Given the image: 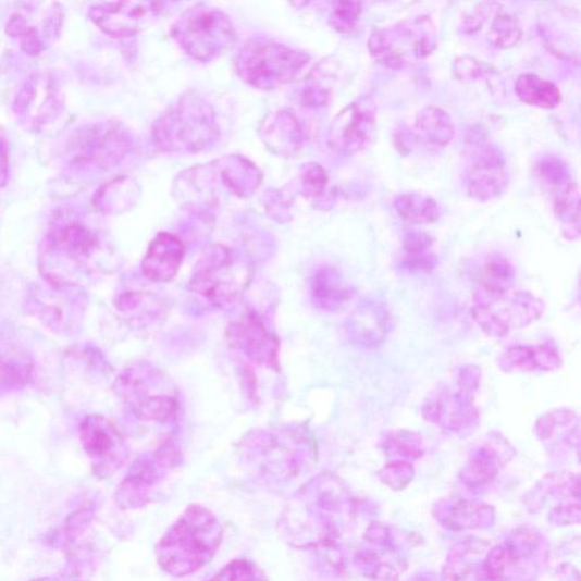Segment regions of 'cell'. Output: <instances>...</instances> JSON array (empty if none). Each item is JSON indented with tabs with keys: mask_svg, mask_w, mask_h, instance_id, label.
Listing matches in <instances>:
<instances>
[{
	"mask_svg": "<svg viewBox=\"0 0 581 581\" xmlns=\"http://www.w3.org/2000/svg\"><path fill=\"white\" fill-rule=\"evenodd\" d=\"M223 537V524L214 512L202 506H190L158 542V566L173 577L193 574L213 561Z\"/></svg>",
	"mask_w": 581,
	"mask_h": 581,
	"instance_id": "6da1fadb",
	"label": "cell"
},
{
	"mask_svg": "<svg viewBox=\"0 0 581 581\" xmlns=\"http://www.w3.org/2000/svg\"><path fill=\"white\" fill-rule=\"evenodd\" d=\"M152 136L164 151L197 153L217 143L220 127L210 104L189 92L156 121Z\"/></svg>",
	"mask_w": 581,
	"mask_h": 581,
	"instance_id": "7a4b0ae2",
	"label": "cell"
},
{
	"mask_svg": "<svg viewBox=\"0 0 581 581\" xmlns=\"http://www.w3.org/2000/svg\"><path fill=\"white\" fill-rule=\"evenodd\" d=\"M115 390L139 420L169 424L180 411L178 392L162 368L148 361L131 364L119 376Z\"/></svg>",
	"mask_w": 581,
	"mask_h": 581,
	"instance_id": "3957f363",
	"label": "cell"
},
{
	"mask_svg": "<svg viewBox=\"0 0 581 581\" xmlns=\"http://www.w3.org/2000/svg\"><path fill=\"white\" fill-rule=\"evenodd\" d=\"M472 317L489 336L502 338L537 322L545 311L542 299L512 287L478 285L472 297Z\"/></svg>",
	"mask_w": 581,
	"mask_h": 581,
	"instance_id": "277c9868",
	"label": "cell"
},
{
	"mask_svg": "<svg viewBox=\"0 0 581 581\" xmlns=\"http://www.w3.org/2000/svg\"><path fill=\"white\" fill-rule=\"evenodd\" d=\"M250 271L249 263H242L226 247L210 246L196 262L189 288L211 306L227 309L243 298Z\"/></svg>",
	"mask_w": 581,
	"mask_h": 581,
	"instance_id": "5b68a950",
	"label": "cell"
},
{
	"mask_svg": "<svg viewBox=\"0 0 581 581\" xmlns=\"http://www.w3.org/2000/svg\"><path fill=\"white\" fill-rule=\"evenodd\" d=\"M436 45V26L429 15L383 26L368 39L372 58L394 71H403L416 60L430 58Z\"/></svg>",
	"mask_w": 581,
	"mask_h": 581,
	"instance_id": "8992f818",
	"label": "cell"
},
{
	"mask_svg": "<svg viewBox=\"0 0 581 581\" xmlns=\"http://www.w3.org/2000/svg\"><path fill=\"white\" fill-rule=\"evenodd\" d=\"M308 62L302 51L272 41H250L237 51L235 67L246 84L273 90L294 82Z\"/></svg>",
	"mask_w": 581,
	"mask_h": 581,
	"instance_id": "52a82bcc",
	"label": "cell"
},
{
	"mask_svg": "<svg viewBox=\"0 0 581 581\" xmlns=\"http://www.w3.org/2000/svg\"><path fill=\"white\" fill-rule=\"evenodd\" d=\"M172 37L188 57L208 63L233 46L235 29L224 12L198 4L178 17L172 26Z\"/></svg>",
	"mask_w": 581,
	"mask_h": 581,
	"instance_id": "ba28073f",
	"label": "cell"
},
{
	"mask_svg": "<svg viewBox=\"0 0 581 581\" xmlns=\"http://www.w3.org/2000/svg\"><path fill=\"white\" fill-rule=\"evenodd\" d=\"M472 164L467 172L468 196L480 202L499 198L509 186V172L504 152L491 144L483 129H474L468 143Z\"/></svg>",
	"mask_w": 581,
	"mask_h": 581,
	"instance_id": "9c48e42d",
	"label": "cell"
},
{
	"mask_svg": "<svg viewBox=\"0 0 581 581\" xmlns=\"http://www.w3.org/2000/svg\"><path fill=\"white\" fill-rule=\"evenodd\" d=\"M181 459L176 445L164 440L154 452L136 461L118 489L116 500L124 509H139L149 504L153 490Z\"/></svg>",
	"mask_w": 581,
	"mask_h": 581,
	"instance_id": "30bf717a",
	"label": "cell"
},
{
	"mask_svg": "<svg viewBox=\"0 0 581 581\" xmlns=\"http://www.w3.org/2000/svg\"><path fill=\"white\" fill-rule=\"evenodd\" d=\"M477 392L456 383V387L436 390L422 405L421 417L447 434L469 436L480 428L481 412Z\"/></svg>",
	"mask_w": 581,
	"mask_h": 581,
	"instance_id": "8fae6325",
	"label": "cell"
},
{
	"mask_svg": "<svg viewBox=\"0 0 581 581\" xmlns=\"http://www.w3.org/2000/svg\"><path fill=\"white\" fill-rule=\"evenodd\" d=\"M378 106L371 95H362L343 109L331 124L330 147L353 156L371 143L376 129Z\"/></svg>",
	"mask_w": 581,
	"mask_h": 581,
	"instance_id": "7c38bea8",
	"label": "cell"
},
{
	"mask_svg": "<svg viewBox=\"0 0 581 581\" xmlns=\"http://www.w3.org/2000/svg\"><path fill=\"white\" fill-rule=\"evenodd\" d=\"M225 336L231 348L240 351L252 362L280 371L279 338L256 312L249 310L239 321L231 323Z\"/></svg>",
	"mask_w": 581,
	"mask_h": 581,
	"instance_id": "4fadbf2b",
	"label": "cell"
},
{
	"mask_svg": "<svg viewBox=\"0 0 581 581\" xmlns=\"http://www.w3.org/2000/svg\"><path fill=\"white\" fill-rule=\"evenodd\" d=\"M515 456V447L508 438L497 432L489 433L471 448L459 479L469 489H483L494 482L500 469Z\"/></svg>",
	"mask_w": 581,
	"mask_h": 581,
	"instance_id": "5bb4252c",
	"label": "cell"
},
{
	"mask_svg": "<svg viewBox=\"0 0 581 581\" xmlns=\"http://www.w3.org/2000/svg\"><path fill=\"white\" fill-rule=\"evenodd\" d=\"M82 443L87 455L97 461L100 473H113L125 457V438L115 422L101 415L88 416L81 427Z\"/></svg>",
	"mask_w": 581,
	"mask_h": 581,
	"instance_id": "9a60e30c",
	"label": "cell"
},
{
	"mask_svg": "<svg viewBox=\"0 0 581 581\" xmlns=\"http://www.w3.org/2000/svg\"><path fill=\"white\" fill-rule=\"evenodd\" d=\"M162 7L154 2L99 4L90 9L89 16L106 35L124 39L144 32L161 14Z\"/></svg>",
	"mask_w": 581,
	"mask_h": 581,
	"instance_id": "2e32d148",
	"label": "cell"
},
{
	"mask_svg": "<svg viewBox=\"0 0 581 581\" xmlns=\"http://www.w3.org/2000/svg\"><path fill=\"white\" fill-rule=\"evenodd\" d=\"M533 431L547 452L554 455L579 454L580 420L574 410L558 408L547 411L535 421Z\"/></svg>",
	"mask_w": 581,
	"mask_h": 581,
	"instance_id": "e0dca14e",
	"label": "cell"
},
{
	"mask_svg": "<svg viewBox=\"0 0 581 581\" xmlns=\"http://www.w3.org/2000/svg\"><path fill=\"white\" fill-rule=\"evenodd\" d=\"M392 331V316L385 304L368 299L351 314L348 333L356 345L378 349Z\"/></svg>",
	"mask_w": 581,
	"mask_h": 581,
	"instance_id": "ac0fdd59",
	"label": "cell"
},
{
	"mask_svg": "<svg viewBox=\"0 0 581 581\" xmlns=\"http://www.w3.org/2000/svg\"><path fill=\"white\" fill-rule=\"evenodd\" d=\"M498 368L505 373H552L564 367L560 350L552 343L537 346H515L498 357Z\"/></svg>",
	"mask_w": 581,
	"mask_h": 581,
	"instance_id": "d6986e66",
	"label": "cell"
},
{
	"mask_svg": "<svg viewBox=\"0 0 581 581\" xmlns=\"http://www.w3.org/2000/svg\"><path fill=\"white\" fill-rule=\"evenodd\" d=\"M184 252L186 250L178 236L168 232L158 234L143 261L144 275L154 283L173 281L182 267Z\"/></svg>",
	"mask_w": 581,
	"mask_h": 581,
	"instance_id": "ffe728a7",
	"label": "cell"
},
{
	"mask_svg": "<svg viewBox=\"0 0 581 581\" xmlns=\"http://www.w3.org/2000/svg\"><path fill=\"white\" fill-rule=\"evenodd\" d=\"M260 135L268 147L285 156L297 152L306 137L297 118L288 112L271 114L263 120Z\"/></svg>",
	"mask_w": 581,
	"mask_h": 581,
	"instance_id": "44dd1931",
	"label": "cell"
},
{
	"mask_svg": "<svg viewBox=\"0 0 581 581\" xmlns=\"http://www.w3.org/2000/svg\"><path fill=\"white\" fill-rule=\"evenodd\" d=\"M411 134L416 141L444 148L454 140L456 125L452 115L440 106L429 104L418 112Z\"/></svg>",
	"mask_w": 581,
	"mask_h": 581,
	"instance_id": "7402d4cb",
	"label": "cell"
},
{
	"mask_svg": "<svg viewBox=\"0 0 581 581\" xmlns=\"http://www.w3.org/2000/svg\"><path fill=\"white\" fill-rule=\"evenodd\" d=\"M311 298L317 308L335 312L345 308L354 297V289L343 283L335 269L324 268L312 276Z\"/></svg>",
	"mask_w": 581,
	"mask_h": 581,
	"instance_id": "603a6c76",
	"label": "cell"
},
{
	"mask_svg": "<svg viewBox=\"0 0 581 581\" xmlns=\"http://www.w3.org/2000/svg\"><path fill=\"white\" fill-rule=\"evenodd\" d=\"M515 91L522 102L544 110L556 109L563 101V94L556 84L532 73L517 78Z\"/></svg>",
	"mask_w": 581,
	"mask_h": 581,
	"instance_id": "cb8c5ba5",
	"label": "cell"
},
{
	"mask_svg": "<svg viewBox=\"0 0 581 581\" xmlns=\"http://www.w3.org/2000/svg\"><path fill=\"white\" fill-rule=\"evenodd\" d=\"M554 213L563 225L566 239L577 240L580 236V193L576 181L554 191Z\"/></svg>",
	"mask_w": 581,
	"mask_h": 581,
	"instance_id": "d4e9b609",
	"label": "cell"
},
{
	"mask_svg": "<svg viewBox=\"0 0 581 581\" xmlns=\"http://www.w3.org/2000/svg\"><path fill=\"white\" fill-rule=\"evenodd\" d=\"M393 206L400 218L413 224L430 225L441 218L440 205L425 194H404L394 200Z\"/></svg>",
	"mask_w": 581,
	"mask_h": 581,
	"instance_id": "484cf974",
	"label": "cell"
},
{
	"mask_svg": "<svg viewBox=\"0 0 581 581\" xmlns=\"http://www.w3.org/2000/svg\"><path fill=\"white\" fill-rule=\"evenodd\" d=\"M382 450L393 461L418 460L425 455V444L421 435L409 430L393 431L382 441Z\"/></svg>",
	"mask_w": 581,
	"mask_h": 581,
	"instance_id": "4316f807",
	"label": "cell"
},
{
	"mask_svg": "<svg viewBox=\"0 0 581 581\" xmlns=\"http://www.w3.org/2000/svg\"><path fill=\"white\" fill-rule=\"evenodd\" d=\"M450 515L444 520V524L450 526L453 530H465V528H478L490 522L492 508L463 499L454 500Z\"/></svg>",
	"mask_w": 581,
	"mask_h": 581,
	"instance_id": "83f0119b",
	"label": "cell"
},
{
	"mask_svg": "<svg viewBox=\"0 0 581 581\" xmlns=\"http://www.w3.org/2000/svg\"><path fill=\"white\" fill-rule=\"evenodd\" d=\"M522 36L519 20L502 7L491 22L489 39L498 49H508L516 46Z\"/></svg>",
	"mask_w": 581,
	"mask_h": 581,
	"instance_id": "f1b7e54d",
	"label": "cell"
},
{
	"mask_svg": "<svg viewBox=\"0 0 581 581\" xmlns=\"http://www.w3.org/2000/svg\"><path fill=\"white\" fill-rule=\"evenodd\" d=\"M479 284L490 287H511L515 285L516 270L508 258L492 254L479 272Z\"/></svg>",
	"mask_w": 581,
	"mask_h": 581,
	"instance_id": "f546056e",
	"label": "cell"
},
{
	"mask_svg": "<svg viewBox=\"0 0 581 581\" xmlns=\"http://www.w3.org/2000/svg\"><path fill=\"white\" fill-rule=\"evenodd\" d=\"M536 173L552 191H556L573 181L568 164L558 156L543 157L536 166Z\"/></svg>",
	"mask_w": 581,
	"mask_h": 581,
	"instance_id": "4dcf8cb0",
	"label": "cell"
},
{
	"mask_svg": "<svg viewBox=\"0 0 581 581\" xmlns=\"http://www.w3.org/2000/svg\"><path fill=\"white\" fill-rule=\"evenodd\" d=\"M207 581H269V578L257 564L247 559H236Z\"/></svg>",
	"mask_w": 581,
	"mask_h": 581,
	"instance_id": "1f68e13d",
	"label": "cell"
},
{
	"mask_svg": "<svg viewBox=\"0 0 581 581\" xmlns=\"http://www.w3.org/2000/svg\"><path fill=\"white\" fill-rule=\"evenodd\" d=\"M332 76L327 75V70L312 72L310 82L304 91V103L313 109H321L326 106L332 97Z\"/></svg>",
	"mask_w": 581,
	"mask_h": 581,
	"instance_id": "d6a6232c",
	"label": "cell"
},
{
	"mask_svg": "<svg viewBox=\"0 0 581 581\" xmlns=\"http://www.w3.org/2000/svg\"><path fill=\"white\" fill-rule=\"evenodd\" d=\"M362 13L360 2H338L330 16L332 28L343 35H348L357 29Z\"/></svg>",
	"mask_w": 581,
	"mask_h": 581,
	"instance_id": "836d02e7",
	"label": "cell"
},
{
	"mask_svg": "<svg viewBox=\"0 0 581 581\" xmlns=\"http://www.w3.org/2000/svg\"><path fill=\"white\" fill-rule=\"evenodd\" d=\"M437 256L432 251L403 252L398 268L407 274H431L437 268Z\"/></svg>",
	"mask_w": 581,
	"mask_h": 581,
	"instance_id": "e575fe53",
	"label": "cell"
},
{
	"mask_svg": "<svg viewBox=\"0 0 581 581\" xmlns=\"http://www.w3.org/2000/svg\"><path fill=\"white\" fill-rule=\"evenodd\" d=\"M413 474L411 462L391 461L380 471V480L388 487L399 491L411 483Z\"/></svg>",
	"mask_w": 581,
	"mask_h": 581,
	"instance_id": "d590c367",
	"label": "cell"
},
{
	"mask_svg": "<svg viewBox=\"0 0 581 581\" xmlns=\"http://www.w3.org/2000/svg\"><path fill=\"white\" fill-rule=\"evenodd\" d=\"M329 180V174L322 165L308 164L301 177L304 196L319 198L326 190Z\"/></svg>",
	"mask_w": 581,
	"mask_h": 581,
	"instance_id": "8d00e7d4",
	"label": "cell"
},
{
	"mask_svg": "<svg viewBox=\"0 0 581 581\" xmlns=\"http://www.w3.org/2000/svg\"><path fill=\"white\" fill-rule=\"evenodd\" d=\"M502 7L498 3H480L468 12L461 24L463 34L468 36L477 35L483 28L486 21L492 17Z\"/></svg>",
	"mask_w": 581,
	"mask_h": 581,
	"instance_id": "74e56055",
	"label": "cell"
},
{
	"mask_svg": "<svg viewBox=\"0 0 581 581\" xmlns=\"http://www.w3.org/2000/svg\"><path fill=\"white\" fill-rule=\"evenodd\" d=\"M456 76L461 82H474L490 73L486 64L470 57L458 58L454 63Z\"/></svg>",
	"mask_w": 581,
	"mask_h": 581,
	"instance_id": "f35d334b",
	"label": "cell"
},
{
	"mask_svg": "<svg viewBox=\"0 0 581 581\" xmlns=\"http://www.w3.org/2000/svg\"><path fill=\"white\" fill-rule=\"evenodd\" d=\"M434 237L421 231H410L404 236L403 250L406 254L432 250Z\"/></svg>",
	"mask_w": 581,
	"mask_h": 581,
	"instance_id": "ab89813d",
	"label": "cell"
},
{
	"mask_svg": "<svg viewBox=\"0 0 581 581\" xmlns=\"http://www.w3.org/2000/svg\"><path fill=\"white\" fill-rule=\"evenodd\" d=\"M9 147L3 131L0 129V187L7 184L9 178Z\"/></svg>",
	"mask_w": 581,
	"mask_h": 581,
	"instance_id": "60d3db41",
	"label": "cell"
},
{
	"mask_svg": "<svg viewBox=\"0 0 581 581\" xmlns=\"http://www.w3.org/2000/svg\"><path fill=\"white\" fill-rule=\"evenodd\" d=\"M35 581H74V580L67 577H49V578H41Z\"/></svg>",
	"mask_w": 581,
	"mask_h": 581,
	"instance_id": "b9f144b4",
	"label": "cell"
}]
</instances>
